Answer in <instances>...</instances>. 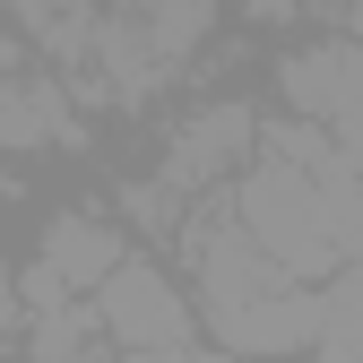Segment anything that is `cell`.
Here are the masks:
<instances>
[{
    "mask_svg": "<svg viewBox=\"0 0 363 363\" xmlns=\"http://www.w3.org/2000/svg\"><path fill=\"white\" fill-rule=\"evenodd\" d=\"M199 320L216 329L225 354H259V363H277V354H311V346H329V294H311V286L294 277V286L251 294V303H199Z\"/></svg>",
    "mask_w": 363,
    "mask_h": 363,
    "instance_id": "6da1fadb",
    "label": "cell"
},
{
    "mask_svg": "<svg viewBox=\"0 0 363 363\" xmlns=\"http://www.w3.org/2000/svg\"><path fill=\"white\" fill-rule=\"evenodd\" d=\"M96 320H104V337H113V346L147 354V346H191V320H199V311L182 303V286L164 277V268L121 259L113 277L96 286Z\"/></svg>",
    "mask_w": 363,
    "mask_h": 363,
    "instance_id": "7a4b0ae2",
    "label": "cell"
},
{
    "mask_svg": "<svg viewBox=\"0 0 363 363\" xmlns=\"http://www.w3.org/2000/svg\"><path fill=\"white\" fill-rule=\"evenodd\" d=\"M121 268V234L104 216H52V234H43L35 268H26V303H69V294H96L104 277Z\"/></svg>",
    "mask_w": 363,
    "mask_h": 363,
    "instance_id": "3957f363",
    "label": "cell"
},
{
    "mask_svg": "<svg viewBox=\"0 0 363 363\" xmlns=\"http://www.w3.org/2000/svg\"><path fill=\"white\" fill-rule=\"evenodd\" d=\"M251 147H259L251 104H208L199 121H182V139H173V156H164V191H173V199L208 191V182L242 173V164H251Z\"/></svg>",
    "mask_w": 363,
    "mask_h": 363,
    "instance_id": "277c9868",
    "label": "cell"
},
{
    "mask_svg": "<svg viewBox=\"0 0 363 363\" xmlns=\"http://www.w3.org/2000/svg\"><path fill=\"white\" fill-rule=\"evenodd\" d=\"M286 104L303 121H329V130H363V43H303V52L277 69Z\"/></svg>",
    "mask_w": 363,
    "mask_h": 363,
    "instance_id": "5b68a950",
    "label": "cell"
},
{
    "mask_svg": "<svg viewBox=\"0 0 363 363\" xmlns=\"http://www.w3.org/2000/svg\"><path fill=\"white\" fill-rule=\"evenodd\" d=\"M139 26H147V43H156V61L182 69V61L208 43V26H216V0H139Z\"/></svg>",
    "mask_w": 363,
    "mask_h": 363,
    "instance_id": "8992f818",
    "label": "cell"
},
{
    "mask_svg": "<svg viewBox=\"0 0 363 363\" xmlns=\"http://www.w3.org/2000/svg\"><path fill=\"white\" fill-rule=\"evenodd\" d=\"M329 346L363 354V259H346L329 277Z\"/></svg>",
    "mask_w": 363,
    "mask_h": 363,
    "instance_id": "52a82bcc",
    "label": "cell"
},
{
    "mask_svg": "<svg viewBox=\"0 0 363 363\" xmlns=\"http://www.w3.org/2000/svg\"><path fill=\"white\" fill-rule=\"evenodd\" d=\"M329 363H363V354H346V346H329Z\"/></svg>",
    "mask_w": 363,
    "mask_h": 363,
    "instance_id": "ba28073f",
    "label": "cell"
},
{
    "mask_svg": "<svg viewBox=\"0 0 363 363\" xmlns=\"http://www.w3.org/2000/svg\"><path fill=\"white\" fill-rule=\"evenodd\" d=\"M0 320H9V286H0Z\"/></svg>",
    "mask_w": 363,
    "mask_h": 363,
    "instance_id": "9c48e42d",
    "label": "cell"
},
{
    "mask_svg": "<svg viewBox=\"0 0 363 363\" xmlns=\"http://www.w3.org/2000/svg\"><path fill=\"white\" fill-rule=\"evenodd\" d=\"M78 363H86V354H78Z\"/></svg>",
    "mask_w": 363,
    "mask_h": 363,
    "instance_id": "30bf717a",
    "label": "cell"
}]
</instances>
